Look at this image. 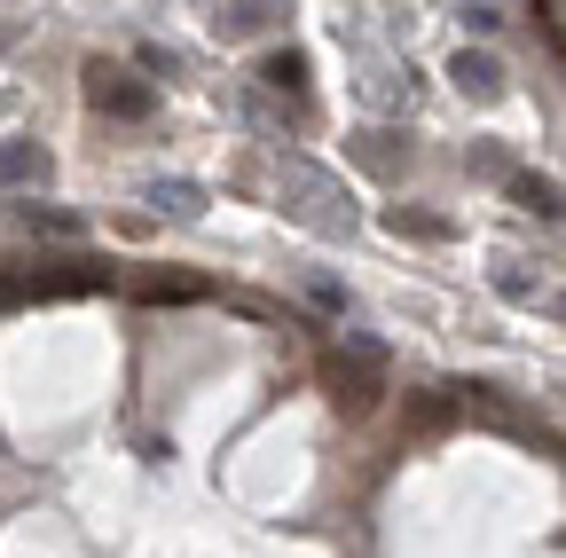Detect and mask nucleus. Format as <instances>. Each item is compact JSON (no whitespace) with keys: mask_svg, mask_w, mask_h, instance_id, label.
I'll return each instance as SVG.
<instances>
[{"mask_svg":"<svg viewBox=\"0 0 566 558\" xmlns=\"http://www.w3.org/2000/svg\"><path fill=\"white\" fill-rule=\"evenodd\" d=\"M323 386H331V409H338V417H370V409H378V393H386V378H378V346L331 355Z\"/></svg>","mask_w":566,"mask_h":558,"instance_id":"1","label":"nucleus"},{"mask_svg":"<svg viewBox=\"0 0 566 558\" xmlns=\"http://www.w3.org/2000/svg\"><path fill=\"white\" fill-rule=\"evenodd\" d=\"M87 103H95L103 118H126V126L158 110V95L142 87L134 72H118V63H87Z\"/></svg>","mask_w":566,"mask_h":558,"instance_id":"2","label":"nucleus"},{"mask_svg":"<svg viewBox=\"0 0 566 558\" xmlns=\"http://www.w3.org/2000/svg\"><path fill=\"white\" fill-rule=\"evenodd\" d=\"M283 173H292V189L307 197V204H300V213H307L315 229H354V204H346V189H338L331 173H315V166H300V158H292V166H283Z\"/></svg>","mask_w":566,"mask_h":558,"instance_id":"3","label":"nucleus"},{"mask_svg":"<svg viewBox=\"0 0 566 558\" xmlns=\"http://www.w3.org/2000/svg\"><path fill=\"white\" fill-rule=\"evenodd\" d=\"M449 80H457V87H464L472 103H495V95H504V63H495V55H472V48H464V55L449 63Z\"/></svg>","mask_w":566,"mask_h":558,"instance_id":"4","label":"nucleus"},{"mask_svg":"<svg viewBox=\"0 0 566 558\" xmlns=\"http://www.w3.org/2000/svg\"><path fill=\"white\" fill-rule=\"evenodd\" d=\"M512 197L527 204V213H543V221H566V189L543 181V173H512Z\"/></svg>","mask_w":566,"mask_h":558,"instance_id":"5","label":"nucleus"},{"mask_svg":"<svg viewBox=\"0 0 566 558\" xmlns=\"http://www.w3.org/2000/svg\"><path fill=\"white\" fill-rule=\"evenodd\" d=\"M17 181H48V150L40 143H9V150H0V189H17Z\"/></svg>","mask_w":566,"mask_h":558,"instance_id":"6","label":"nucleus"},{"mask_svg":"<svg viewBox=\"0 0 566 558\" xmlns=\"http://www.w3.org/2000/svg\"><path fill=\"white\" fill-rule=\"evenodd\" d=\"M17 221H24L32 236H80V229H87L80 213H63V204H32V197L17 204Z\"/></svg>","mask_w":566,"mask_h":558,"instance_id":"7","label":"nucleus"},{"mask_svg":"<svg viewBox=\"0 0 566 558\" xmlns=\"http://www.w3.org/2000/svg\"><path fill=\"white\" fill-rule=\"evenodd\" d=\"M260 80L283 87V95H307V55H300V48H275V55L260 63Z\"/></svg>","mask_w":566,"mask_h":558,"instance_id":"8","label":"nucleus"},{"mask_svg":"<svg viewBox=\"0 0 566 558\" xmlns=\"http://www.w3.org/2000/svg\"><path fill=\"white\" fill-rule=\"evenodd\" d=\"M150 204H158V213H174V221H197V213H205V189H197V181H158Z\"/></svg>","mask_w":566,"mask_h":558,"instance_id":"9","label":"nucleus"},{"mask_svg":"<svg viewBox=\"0 0 566 558\" xmlns=\"http://www.w3.org/2000/svg\"><path fill=\"white\" fill-rule=\"evenodd\" d=\"M134 292L142 299H205L197 275H134Z\"/></svg>","mask_w":566,"mask_h":558,"instance_id":"10","label":"nucleus"},{"mask_svg":"<svg viewBox=\"0 0 566 558\" xmlns=\"http://www.w3.org/2000/svg\"><path fill=\"white\" fill-rule=\"evenodd\" d=\"M268 17H275V9H221V17H212V32H221V40H244V32H268Z\"/></svg>","mask_w":566,"mask_h":558,"instance_id":"11","label":"nucleus"},{"mask_svg":"<svg viewBox=\"0 0 566 558\" xmlns=\"http://www.w3.org/2000/svg\"><path fill=\"white\" fill-rule=\"evenodd\" d=\"M504 17H512V9H464V24H472L480 40H488V32H504Z\"/></svg>","mask_w":566,"mask_h":558,"instance_id":"12","label":"nucleus"},{"mask_svg":"<svg viewBox=\"0 0 566 558\" xmlns=\"http://www.w3.org/2000/svg\"><path fill=\"white\" fill-rule=\"evenodd\" d=\"M394 229H401V236H409V229H417V236H449V221H424V213H394Z\"/></svg>","mask_w":566,"mask_h":558,"instance_id":"13","label":"nucleus"},{"mask_svg":"<svg viewBox=\"0 0 566 558\" xmlns=\"http://www.w3.org/2000/svg\"><path fill=\"white\" fill-rule=\"evenodd\" d=\"M558 315H566V292H558Z\"/></svg>","mask_w":566,"mask_h":558,"instance_id":"14","label":"nucleus"}]
</instances>
